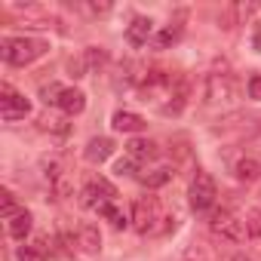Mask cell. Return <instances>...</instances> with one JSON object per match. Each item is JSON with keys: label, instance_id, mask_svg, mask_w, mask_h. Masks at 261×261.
Listing matches in <instances>:
<instances>
[{"label": "cell", "instance_id": "obj_32", "mask_svg": "<svg viewBox=\"0 0 261 261\" xmlns=\"http://www.w3.org/2000/svg\"><path fill=\"white\" fill-rule=\"evenodd\" d=\"M230 261H252V258H246V255H237V258H230Z\"/></svg>", "mask_w": 261, "mask_h": 261}, {"label": "cell", "instance_id": "obj_26", "mask_svg": "<svg viewBox=\"0 0 261 261\" xmlns=\"http://www.w3.org/2000/svg\"><path fill=\"white\" fill-rule=\"evenodd\" d=\"M49 191H53V194H56L59 200L71 197V191H74V188H71V175H62V178H56V181L49 185Z\"/></svg>", "mask_w": 261, "mask_h": 261}, {"label": "cell", "instance_id": "obj_17", "mask_svg": "<svg viewBox=\"0 0 261 261\" xmlns=\"http://www.w3.org/2000/svg\"><path fill=\"white\" fill-rule=\"evenodd\" d=\"M181 34H185V25H166V28L154 37V46H157V49H169V46H175V43L181 40Z\"/></svg>", "mask_w": 261, "mask_h": 261}, {"label": "cell", "instance_id": "obj_12", "mask_svg": "<svg viewBox=\"0 0 261 261\" xmlns=\"http://www.w3.org/2000/svg\"><path fill=\"white\" fill-rule=\"evenodd\" d=\"M157 154H160V148H157V142H151V139H133V142L126 145V157H133L136 163L157 160Z\"/></svg>", "mask_w": 261, "mask_h": 261}, {"label": "cell", "instance_id": "obj_23", "mask_svg": "<svg viewBox=\"0 0 261 261\" xmlns=\"http://www.w3.org/2000/svg\"><path fill=\"white\" fill-rule=\"evenodd\" d=\"M98 215H101V218H108V221H111V224H114L117 230H123V227L129 224V218H126V215H123V212H120V209H117L114 203H108V206H105V209H101Z\"/></svg>", "mask_w": 261, "mask_h": 261}, {"label": "cell", "instance_id": "obj_8", "mask_svg": "<svg viewBox=\"0 0 261 261\" xmlns=\"http://www.w3.org/2000/svg\"><path fill=\"white\" fill-rule=\"evenodd\" d=\"M111 154H114V139H108V136H95V139H89L86 142V148H83V157H86V163H105V160H111Z\"/></svg>", "mask_w": 261, "mask_h": 261}, {"label": "cell", "instance_id": "obj_25", "mask_svg": "<svg viewBox=\"0 0 261 261\" xmlns=\"http://www.w3.org/2000/svg\"><path fill=\"white\" fill-rule=\"evenodd\" d=\"M181 261H209V252H206V246L191 243V246L181 252Z\"/></svg>", "mask_w": 261, "mask_h": 261}, {"label": "cell", "instance_id": "obj_29", "mask_svg": "<svg viewBox=\"0 0 261 261\" xmlns=\"http://www.w3.org/2000/svg\"><path fill=\"white\" fill-rule=\"evenodd\" d=\"M249 98L261 101V74H252L249 77Z\"/></svg>", "mask_w": 261, "mask_h": 261}, {"label": "cell", "instance_id": "obj_5", "mask_svg": "<svg viewBox=\"0 0 261 261\" xmlns=\"http://www.w3.org/2000/svg\"><path fill=\"white\" fill-rule=\"evenodd\" d=\"M209 230H212L218 240H224V243H243V240H246V227H243V221H240L233 212H227V209L212 212V218H209Z\"/></svg>", "mask_w": 261, "mask_h": 261}, {"label": "cell", "instance_id": "obj_22", "mask_svg": "<svg viewBox=\"0 0 261 261\" xmlns=\"http://www.w3.org/2000/svg\"><path fill=\"white\" fill-rule=\"evenodd\" d=\"M62 92H65V86H62V83H43V86H40V98H43L46 105H53V108H59Z\"/></svg>", "mask_w": 261, "mask_h": 261}, {"label": "cell", "instance_id": "obj_9", "mask_svg": "<svg viewBox=\"0 0 261 261\" xmlns=\"http://www.w3.org/2000/svg\"><path fill=\"white\" fill-rule=\"evenodd\" d=\"M151 31H154V22H151L148 16H136V19H133V25L126 28V43L133 46V49H142V46L148 43Z\"/></svg>", "mask_w": 261, "mask_h": 261}, {"label": "cell", "instance_id": "obj_14", "mask_svg": "<svg viewBox=\"0 0 261 261\" xmlns=\"http://www.w3.org/2000/svg\"><path fill=\"white\" fill-rule=\"evenodd\" d=\"M31 227H34V218H31L28 209H22L19 215H13V218L7 221V233H10L13 240H19V243H25V237L31 233Z\"/></svg>", "mask_w": 261, "mask_h": 261}, {"label": "cell", "instance_id": "obj_21", "mask_svg": "<svg viewBox=\"0 0 261 261\" xmlns=\"http://www.w3.org/2000/svg\"><path fill=\"white\" fill-rule=\"evenodd\" d=\"M83 65H86V71H98V68L108 65V53H105L101 46H89V49L83 53Z\"/></svg>", "mask_w": 261, "mask_h": 261}, {"label": "cell", "instance_id": "obj_31", "mask_svg": "<svg viewBox=\"0 0 261 261\" xmlns=\"http://www.w3.org/2000/svg\"><path fill=\"white\" fill-rule=\"evenodd\" d=\"M86 10H89V13H95V16H101V13H111V4H89Z\"/></svg>", "mask_w": 261, "mask_h": 261}, {"label": "cell", "instance_id": "obj_2", "mask_svg": "<svg viewBox=\"0 0 261 261\" xmlns=\"http://www.w3.org/2000/svg\"><path fill=\"white\" fill-rule=\"evenodd\" d=\"M129 221H133V227H136L142 237H148V233H160L157 221H166V215L160 212L157 197H139V200L133 203V215H129Z\"/></svg>", "mask_w": 261, "mask_h": 261}, {"label": "cell", "instance_id": "obj_10", "mask_svg": "<svg viewBox=\"0 0 261 261\" xmlns=\"http://www.w3.org/2000/svg\"><path fill=\"white\" fill-rule=\"evenodd\" d=\"M111 126L117 129V133L136 136V133H142V129H145V117H142V114H136V111H114Z\"/></svg>", "mask_w": 261, "mask_h": 261}, {"label": "cell", "instance_id": "obj_30", "mask_svg": "<svg viewBox=\"0 0 261 261\" xmlns=\"http://www.w3.org/2000/svg\"><path fill=\"white\" fill-rule=\"evenodd\" d=\"M252 49L261 53V22H255V31H252Z\"/></svg>", "mask_w": 261, "mask_h": 261}, {"label": "cell", "instance_id": "obj_1", "mask_svg": "<svg viewBox=\"0 0 261 261\" xmlns=\"http://www.w3.org/2000/svg\"><path fill=\"white\" fill-rule=\"evenodd\" d=\"M4 62L13 65V68H28L34 65L37 59H43L49 53V40H40V37H4Z\"/></svg>", "mask_w": 261, "mask_h": 261}, {"label": "cell", "instance_id": "obj_27", "mask_svg": "<svg viewBox=\"0 0 261 261\" xmlns=\"http://www.w3.org/2000/svg\"><path fill=\"white\" fill-rule=\"evenodd\" d=\"M19 212H22V209L16 206V197H13L10 191H4V221H10V218L19 215Z\"/></svg>", "mask_w": 261, "mask_h": 261}, {"label": "cell", "instance_id": "obj_7", "mask_svg": "<svg viewBox=\"0 0 261 261\" xmlns=\"http://www.w3.org/2000/svg\"><path fill=\"white\" fill-rule=\"evenodd\" d=\"M203 95H206V105H224V101H230L233 98V80H230V74H218V71L206 74Z\"/></svg>", "mask_w": 261, "mask_h": 261}, {"label": "cell", "instance_id": "obj_3", "mask_svg": "<svg viewBox=\"0 0 261 261\" xmlns=\"http://www.w3.org/2000/svg\"><path fill=\"white\" fill-rule=\"evenodd\" d=\"M117 200V188L105 178V175H92L89 181H86V188L80 191V203L86 206V209H92V212H101L108 203H114Z\"/></svg>", "mask_w": 261, "mask_h": 261}, {"label": "cell", "instance_id": "obj_20", "mask_svg": "<svg viewBox=\"0 0 261 261\" xmlns=\"http://www.w3.org/2000/svg\"><path fill=\"white\" fill-rule=\"evenodd\" d=\"M243 227H246V237L261 240V209H258V206L246 209V215H243Z\"/></svg>", "mask_w": 261, "mask_h": 261}, {"label": "cell", "instance_id": "obj_15", "mask_svg": "<svg viewBox=\"0 0 261 261\" xmlns=\"http://www.w3.org/2000/svg\"><path fill=\"white\" fill-rule=\"evenodd\" d=\"M233 175H237V181H246V185L258 181V178H261V160H255V157H243V160H237Z\"/></svg>", "mask_w": 261, "mask_h": 261}, {"label": "cell", "instance_id": "obj_18", "mask_svg": "<svg viewBox=\"0 0 261 261\" xmlns=\"http://www.w3.org/2000/svg\"><path fill=\"white\" fill-rule=\"evenodd\" d=\"M40 169H43V178H46L49 185H53L56 178L68 175V169H65V160H62V157H56V154H53V157H43V160H40Z\"/></svg>", "mask_w": 261, "mask_h": 261}, {"label": "cell", "instance_id": "obj_16", "mask_svg": "<svg viewBox=\"0 0 261 261\" xmlns=\"http://www.w3.org/2000/svg\"><path fill=\"white\" fill-rule=\"evenodd\" d=\"M40 129H43V133H53V136H68V129H71V123H68V117H59V114H43L40 120Z\"/></svg>", "mask_w": 261, "mask_h": 261}, {"label": "cell", "instance_id": "obj_28", "mask_svg": "<svg viewBox=\"0 0 261 261\" xmlns=\"http://www.w3.org/2000/svg\"><path fill=\"white\" fill-rule=\"evenodd\" d=\"M19 261H46V255L37 246H22L19 249Z\"/></svg>", "mask_w": 261, "mask_h": 261}, {"label": "cell", "instance_id": "obj_13", "mask_svg": "<svg viewBox=\"0 0 261 261\" xmlns=\"http://www.w3.org/2000/svg\"><path fill=\"white\" fill-rule=\"evenodd\" d=\"M77 246H80L83 252H89V255L101 252V230H98V224H80V230H77Z\"/></svg>", "mask_w": 261, "mask_h": 261}, {"label": "cell", "instance_id": "obj_4", "mask_svg": "<svg viewBox=\"0 0 261 261\" xmlns=\"http://www.w3.org/2000/svg\"><path fill=\"white\" fill-rule=\"evenodd\" d=\"M215 197H218V188H215V178L209 172H197L194 181H191V191H188V203L194 212H206L215 206Z\"/></svg>", "mask_w": 261, "mask_h": 261}, {"label": "cell", "instance_id": "obj_24", "mask_svg": "<svg viewBox=\"0 0 261 261\" xmlns=\"http://www.w3.org/2000/svg\"><path fill=\"white\" fill-rule=\"evenodd\" d=\"M114 172H117L120 178H123V175H126V178H139V172H136V160H133V157L117 160V163H114Z\"/></svg>", "mask_w": 261, "mask_h": 261}, {"label": "cell", "instance_id": "obj_6", "mask_svg": "<svg viewBox=\"0 0 261 261\" xmlns=\"http://www.w3.org/2000/svg\"><path fill=\"white\" fill-rule=\"evenodd\" d=\"M28 114H31V101L10 83H0V117L7 123H16V120H25Z\"/></svg>", "mask_w": 261, "mask_h": 261}, {"label": "cell", "instance_id": "obj_19", "mask_svg": "<svg viewBox=\"0 0 261 261\" xmlns=\"http://www.w3.org/2000/svg\"><path fill=\"white\" fill-rule=\"evenodd\" d=\"M172 175H175V169H172V166H160V169L145 172V175H139V178H142V185H145V188H163V185H169V181H172Z\"/></svg>", "mask_w": 261, "mask_h": 261}, {"label": "cell", "instance_id": "obj_11", "mask_svg": "<svg viewBox=\"0 0 261 261\" xmlns=\"http://www.w3.org/2000/svg\"><path fill=\"white\" fill-rule=\"evenodd\" d=\"M59 111H62L65 117H77V114H83V111H86V92L77 89V86H65L62 101H59Z\"/></svg>", "mask_w": 261, "mask_h": 261}]
</instances>
